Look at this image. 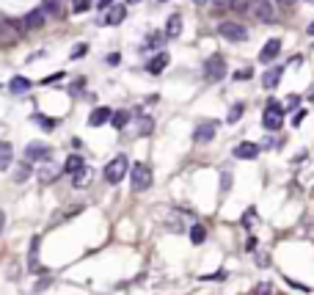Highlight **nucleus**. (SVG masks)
<instances>
[{
	"instance_id": "nucleus-1",
	"label": "nucleus",
	"mask_w": 314,
	"mask_h": 295,
	"mask_svg": "<svg viewBox=\"0 0 314 295\" xmlns=\"http://www.w3.org/2000/svg\"><path fill=\"white\" fill-rule=\"evenodd\" d=\"M127 171H129V160H127V155H116L113 160L105 166V171H102V174H105V182H108V185H119L121 180H124Z\"/></svg>"
},
{
	"instance_id": "nucleus-2",
	"label": "nucleus",
	"mask_w": 314,
	"mask_h": 295,
	"mask_svg": "<svg viewBox=\"0 0 314 295\" xmlns=\"http://www.w3.org/2000/svg\"><path fill=\"white\" fill-rule=\"evenodd\" d=\"M154 174H152V166H146V163H135L133 168H129V182H133V190H146L149 185H152Z\"/></svg>"
},
{
	"instance_id": "nucleus-3",
	"label": "nucleus",
	"mask_w": 314,
	"mask_h": 295,
	"mask_svg": "<svg viewBox=\"0 0 314 295\" xmlns=\"http://www.w3.org/2000/svg\"><path fill=\"white\" fill-rule=\"evenodd\" d=\"M223 75H226V61H223V56H210L207 61H204V78L207 80H221Z\"/></svg>"
},
{
	"instance_id": "nucleus-4",
	"label": "nucleus",
	"mask_w": 314,
	"mask_h": 295,
	"mask_svg": "<svg viewBox=\"0 0 314 295\" xmlns=\"http://www.w3.org/2000/svg\"><path fill=\"white\" fill-rule=\"evenodd\" d=\"M281 116H284V108L278 105V102H268V108H265V116H262V125H265V130H278L281 127Z\"/></svg>"
},
{
	"instance_id": "nucleus-5",
	"label": "nucleus",
	"mask_w": 314,
	"mask_h": 295,
	"mask_svg": "<svg viewBox=\"0 0 314 295\" xmlns=\"http://www.w3.org/2000/svg\"><path fill=\"white\" fill-rule=\"evenodd\" d=\"M218 33H221L226 42H245V39H248V31H245L240 22H221L218 25Z\"/></svg>"
},
{
	"instance_id": "nucleus-6",
	"label": "nucleus",
	"mask_w": 314,
	"mask_h": 295,
	"mask_svg": "<svg viewBox=\"0 0 314 295\" xmlns=\"http://www.w3.org/2000/svg\"><path fill=\"white\" fill-rule=\"evenodd\" d=\"M251 11H254V17L259 22H273V19H276V9H273L270 0H254V3H251Z\"/></svg>"
},
{
	"instance_id": "nucleus-7",
	"label": "nucleus",
	"mask_w": 314,
	"mask_h": 295,
	"mask_svg": "<svg viewBox=\"0 0 314 295\" xmlns=\"http://www.w3.org/2000/svg\"><path fill=\"white\" fill-rule=\"evenodd\" d=\"M215 130H218V125L215 121H204V125H199L193 130V141L196 143H210L215 138Z\"/></svg>"
},
{
	"instance_id": "nucleus-8",
	"label": "nucleus",
	"mask_w": 314,
	"mask_h": 295,
	"mask_svg": "<svg viewBox=\"0 0 314 295\" xmlns=\"http://www.w3.org/2000/svg\"><path fill=\"white\" fill-rule=\"evenodd\" d=\"M44 19H47L44 9H33V11H28V14H25L22 28H25V31H36V28H42V25H44Z\"/></svg>"
},
{
	"instance_id": "nucleus-9",
	"label": "nucleus",
	"mask_w": 314,
	"mask_h": 295,
	"mask_svg": "<svg viewBox=\"0 0 314 295\" xmlns=\"http://www.w3.org/2000/svg\"><path fill=\"white\" fill-rule=\"evenodd\" d=\"M25 155H28V160H42V163H50L53 149H50V146H44V143H31V146L25 149Z\"/></svg>"
},
{
	"instance_id": "nucleus-10",
	"label": "nucleus",
	"mask_w": 314,
	"mask_h": 295,
	"mask_svg": "<svg viewBox=\"0 0 314 295\" xmlns=\"http://www.w3.org/2000/svg\"><path fill=\"white\" fill-rule=\"evenodd\" d=\"M256 155H259V146H256V143H251V141H243V143H237V146H234V157H237V160H254Z\"/></svg>"
},
{
	"instance_id": "nucleus-11",
	"label": "nucleus",
	"mask_w": 314,
	"mask_h": 295,
	"mask_svg": "<svg viewBox=\"0 0 314 295\" xmlns=\"http://www.w3.org/2000/svg\"><path fill=\"white\" fill-rule=\"evenodd\" d=\"M111 119H113L111 108H94L91 116H88V125H91V127H102V125H108Z\"/></svg>"
},
{
	"instance_id": "nucleus-12",
	"label": "nucleus",
	"mask_w": 314,
	"mask_h": 295,
	"mask_svg": "<svg viewBox=\"0 0 314 295\" xmlns=\"http://www.w3.org/2000/svg\"><path fill=\"white\" fill-rule=\"evenodd\" d=\"M278 53H281V39H270V42L262 47V53H259V61H262V64H270Z\"/></svg>"
},
{
	"instance_id": "nucleus-13",
	"label": "nucleus",
	"mask_w": 314,
	"mask_h": 295,
	"mask_svg": "<svg viewBox=\"0 0 314 295\" xmlns=\"http://www.w3.org/2000/svg\"><path fill=\"white\" fill-rule=\"evenodd\" d=\"M168 61H171V56H168V53H157V56L146 64V72H149V75H163V69L168 66Z\"/></svg>"
},
{
	"instance_id": "nucleus-14",
	"label": "nucleus",
	"mask_w": 314,
	"mask_h": 295,
	"mask_svg": "<svg viewBox=\"0 0 314 295\" xmlns=\"http://www.w3.org/2000/svg\"><path fill=\"white\" fill-rule=\"evenodd\" d=\"M127 17V6H111V9L105 11V22L108 25H121Z\"/></svg>"
},
{
	"instance_id": "nucleus-15",
	"label": "nucleus",
	"mask_w": 314,
	"mask_h": 295,
	"mask_svg": "<svg viewBox=\"0 0 314 295\" xmlns=\"http://www.w3.org/2000/svg\"><path fill=\"white\" fill-rule=\"evenodd\" d=\"M11 160H14V149H11V143L0 141V171H6L11 166Z\"/></svg>"
},
{
	"instance_id": "nucleus-16",
	"label": "nucleus",
	"mask_w": 314,
	"mask_h": 295,
	"mask_svg": "<svg viewBox=\"0 0 314 295\" xmlns=\"http://www.w3.org/2000/svg\"><path fill=\"white\" fill-rule=\"evenodd\" d=\"M182 33V17L179 14H171L168 17V22H166V36L168 39H176Z\"/></svg>"
},
{
	"instance_id": "nucleus-17",
	"label": "nucleus",
	"mask_w": 314,
	"mask_h": 295,
	"mask_svg": "<svg viewBox=\"0 0 314 295\" xmlns=\"http://www.w3.org/2000/svg\"><path fill=\"white\" fill-rule=\"evenodd\" d=\"M281 75H284L281 66H276V69L265 72V75H262V86H265V88H276V86H278V80H281Z\"/></svg>"
},
{
	"instance_id": "nucleus-18",
	"label": "nucleus",
	"mask_w": 314,
	"mask_h": 295,
	"mask_svg": "<svg viewBox=\"0 0 314 295\" xmlns=\"http://www.w3.org/2000/svg\"><path fill=\"white\" fill-rule=\"evenodd\" d=\"M80 168H86V160L80 155H72V157H66V163H64V171L66 174H77Z\"/></svg>"
},
{
	"instance_id": "nucleus-19",
	"label": "nucleus",
	"mask_w": 314,
	"mask_h": 295,
	"mask_svg": "<svg viewBox=\"0 0 314 295\" xmlns=\"http://www.w3.org/2000/svg\"><path fill=\"white\" fill-rule=\"evenodd\" d=\"M9 88H11V94H25L31 88V80L28 78H11Z\"/></svg>"
},
{
	"instance_id": "nucleus-20",
	"label": "nucleus",
	"mask_w": 314,
	"mask_h": 295,
	"mask_svg": "<svg viewBox=\"0 0 314 295\" xmlns=\"http://www.w3.org/2000/svg\"><path fill=\"white\" fill-rule=\"evenodd\" d=\"M72 180H74V188H86V185L91 182V171H88V168H80L77 174H72Z\"/></svg>"
},
{
	"instance_id": "nucleus-21",
	"label": "nucleus",
	"mask_w": 314,
	"mask_h": 295,
	"mask_svg": "<svg viewBox=\"0 0 314 295\" xmlns=\"http://www.w3.org/2000/svg\"><path fill=\"white\" fill-rule=\"evenodd\" d=\"M204 237H207V229H204L201 224L190 226V240H193V243H204Z\"/></svg>"
},
{
	"instance_id": "nucleus-22",
	"label": "nucleus",
	"mask_w": 314,
	"mask_h": 295,
	"mask_svg": "<svg viewBox=\"0 0 314 295\" xmlns=\"http://www.w3.org/2000/svg\"><path fill=\"white\" fill-rule=\"evenodd\" d=\"M243 111H245V105H243V102H234V105H231V111H229V116H226V121H229V125H234V121H240Z\"/></svg>"
},
{
	"instance_id": "nucleus-23",
	"label": "nucleus",
	"mask_w": 314,
	"mask_h": 295,
	"mask_svg": "<svg viewBox=\"0 0 314 295\" xmlns=\"http://www.w3.org/2000/svg\"><path fill=\"white\" fill-rule=\"evenodd\" d=\"M251 3H254V0H229V9L231 11H251Z\"/></svg>"
},
{
	"instance_id": "nucleus-24",
	"label": "nucleus",
	"mask_w": 314,
	"mask_h": 295,
	"mask_svg": "<svg viewBox=\"0 0 314 295\" xmlns=\"http://www.w3.org/2000/svg\"><path fill=\"white\" fill-rule=\"evenodd\" d=\"M44 14H61V0H42Z\"/></svg>"
},
{
	"instance_id": "nucleus-25",
	"label": "nucleus",
	"mask_w": 314,
	"mask_h": 295,
	"mask_svg": "<svg viewBox=\"0 0 314 295\" xmlns=\"http://www.w3.org/2000/svg\"><path fill=\"white\" fill-rule=\"evenodd\" d=\"M127 121H129V113H127V111H119V113H113V119H111V125L121 130V127H127Z\"/></svg>"
},
{
	"instance_id": "nucleus-26",
	"label": "nucleus",
	"mask_w": 314,
	"mask_h": 295,
	"mask_svg": "<svg viewBox=\"0 0 314 295\" xmlns=\"http://www.w3.org/2000/svg\"><path fill=\"white\" fill-rule=\"evenodd\" d=\"M86 9H91V0H72V11H74V14H83Z\"/></svg>"
},
{
	"instance_id": "nucleus-27",
	"label": "nucleus",
	"mask_w": 314,
	"mask_h": 295,
	"mask_svg": "<svg viewBox=\"0 0 314 295\" xmlns=\"http://www.w3.org/2000/svg\"><path fill=\"white\" fill-rule=\"evenodd\" d=\"M28 177H31V168L22 163V166H19V168L14 171V180H17V182H25V180H28Z\"/></svg>"
},
{
	"instance_id": "nucleus-28",
	"label": "nucleus",
	"mask_w": 314,
	"mask_h": 295,
	"mask_svg": "<svg viewBox=\"0 0 314 295\" xmlns=\"http://www.w3.org/2000/svg\"><path fill=\"white\" fill-rule=\"evenodd\" d=\"M86 53H88V44H77V47H74V50H72V58L77 61V58H83Z\"/></svg>"
},
{
	"instance_id": "nucleus-29",
	"label": "nucleus",
	"mask_w": 314,
	"mask_h": 295,
	"mask_svg": "<svg viewBox=\"0 0 314 295\" xmlns=\"http://www.w3.org/2000/svg\"><path fill=\"white\" fill-rule=\"evenodd\" d=\"M152 130H154V121L152 119H141V135L152 133Z\"/></svg>"
},
{
	"instance_id": "nucleus-30",
	"label": "nucleus",
	"mask_w": 314,
	"mask_h": 295,
	"mask_svg": "<svg viewBox=\"0 0 314 295\" xmlns=\"http://www.w3.org/2000/svg\"><path fill=\"white\" fill-rule=\"evenodd\" d=\"M270 290H273V284H268V281H262V284L256 287V292H254V295H270Z\"/></svg>"
},
{
	"instance_id": "nucleus-31",
	"label": "nucleus",
	"mask_w": 314,
	"mask_h": 295,
	"mask_svg": "<svg viewBox=\"0 0 314 295\" xmlns=\"http://www.w3.org/2000/svg\"><path fill=\"white\" fill-rule=\"evenodd\" d=\"M160 42H163V36H160V33H154V36H149V47H160Z\"/></svg>"
},
{
	"instance_id": "nucleus-32",
	"label": "nucleus",
	"mask_w": 314,
	"mask_h": 295,
	"mask_svg": "<svg viewBox=\"0 0 314 295\" xmlns=\"http://www.w3.org/2000/svg\"><path fill=\"white\" fill-rule=\"evenodd\" d=\"M251 78V69H240V72H234V80H248Z\"/></svg>"
},
{
	"instance_id": "nucleus-33",
	"label": "nucleus",
	"mask_w": 314,
	"mask_h": 295,
	"mask_svg": "<svg viewBox=\"0 0 314 295\" xmlns=\"http://www.w3.org/2000/svg\"><path fill=\"white\" fill-rule=\"evenodd\" d=\"M303 116H306V111H298L295 116H292V127H298L300 121H303Z\"/></svg>"
},
{
	"instance_id": "nucleus-34",
	"label": "nucleus",
	"mask_w": 314,
	"mask_h": 295,
	"mask_svg": "<svg viewBox=\"0 0 314 295\" xmlns=\"http://www.w3.org/2000/svg\"><path fill=\"white\" fill-rule=\"evenodd\" d=\"M111 6H113V0H99V3H97V9H99V11H108Z\"/></svg>"
},
{
	"instance_id": "nucleus-35",
	"label": "nucleus",
	"mask_w": 314,
	"mask_h": 295,
	"mask_svg": "<svg viewBox=\"0 0 314 295\" xmlns=\"http://www.w3.org/2000/svg\"><path fill=\"white\" fill-rule=\"evenodd\" d=\"M3 226H6V212L0 210V235H3Z\"/></svg>"
},
{
	"instance_id": "nucleus-36",
	"label": "nucleus",
	"mask_w": 314,
	"mask_h": 295,
	"mask_svg": "<svg viewBox=\"0 0 314 295\" xmlns=\"http://www.w3.org/2000/svg\"><path fill=\"white\" fill-rule=\"evenodd\" d=\"M306 33H309V36H314V22L309 25V28H306Z\"/></svg>"
},
{
	"instance_id": "nucleus-37",
	"label": "nucleus",
	"mask_w": 314,
	"mask_h": 295,
	"mask_svg": "<svg viewBox=\"0 0 314 295\" xmlns=\"http://www.w3.org/2000/svg\"><path fill=\"white\" fill-rule=\"evenodd\" d=\"M276 3H278V6H290L292 0H276Z\"/></svg>"
},
{
	"instance_id": "nucleus-38",
	"label": "nucleus",
	"mask_w": 314,
	"mask_h": 295,
	"mask_svg": "<svg viewBox=\"0 0 314 295\" xmlns=\"http://www.w3.org/2000/svg\"><path fill=\"white\" fill-rule=\"evenodd\" d=\"M129 3H138V0H127V6H129Z\"/></svg>"
},
{
	"instance_id": "nucleus-39",
	"label": "nucleus",
	"mask_w": 314,
	"mask_h": 295,
	"mask_svg": "<svg viewBox=\"0 0 314 295\" xmlns=\"http://www.w3.org/2000/svg\"><path fill=\"white\" fill-rule=\"evenodd\" d=\"M160 3H166V0H160Z\"/></svg>"
}]
</instances>
